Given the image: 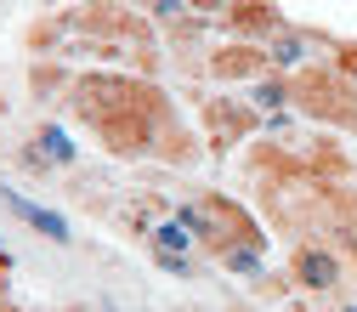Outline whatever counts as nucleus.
<instances>
[{"label": "nucleus", "mask_w": 357, "mask_h": 312, "mask_svg": "<svg viewBox=\"0 0 357 312\" xmlns=\"http://www.w3.org/2000/svg\"><path fill=\"white\" fill-rule=\"evenodd\" d=\"M40 154H52V159H68V137H63V131H40Z\"/></svg>", "instance_id": "7ed1b4c3"}, {"label": "nucleus", "mask_w": 357, "mask_h": 312, "mask_svg": "<svg viewBox=\"0 0 357 312\" xmlns=\"http://www.w3.org/2000/svg\"><path fill=\"white\" fill-rule=\"evenodd\" d=\"M351 312H357V306H351Z\"/></svg>", "instance_id": "20e7f679"}, {"label": "nucleus", "mask_w": 357, "mask_h": 312, "mask_svg": "<svg viewBox=\"0 0 357 312\" xmlns=\"http://www.w3.org/2000/svg\"><path fill=\"white\" fill-rule=\"evenodd\" d=\"M301 278H306V284H318V290L335 284V261H329V255H301Z\"/></svg>", "instance_id": "f03ea898"}, {"label": "nucleus", "mask_w": 357, "mask_h": 312, "mask_svg": "<svg viewBox=\"0 0 357 312\" xmlns=\"http://www.w3.org/2000/svg\"><path fill=\"white\" fill-rule=\"evenodd\" d=\"M12 210H17L23 221H34V228L46 233V239H68V228H63L57 216H46V210H40V205H29V199H17V193H12Z\"/></svg>", "instance_id": "f257e3e1"}]
</instances>
